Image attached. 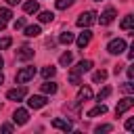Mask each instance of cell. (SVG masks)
I'll use <instances>...</instances> for the list:
<instances>
[{"label":"cell","instance_id":"cell-21","mask_svg":"<svg viewBox=\"0 0 134 134\" xmlns=\"http://www.w3.org/2000/svg\"><path fill=\"white\" fill-rule=\"evenodd\" d=\"M73 40H75V38H73L71 31H63V34L59 36V42H61V44H71Z\"/></svg>","mask_w":134,"mask_h":134},{"label":"cell","instance_id":"cell-19","mask_svg":"<svg viewBox=\"0 0 134 134\" xmlns=\"http://www.w3.org/2000/svg\"><path fill=\"white\" fill-rule=\"evenodd\" d=\"M71 61H73V54H71L69 50H67V52H63V54H61V59H59V63H61L63 67H69V65H71Z\"/></svg>","mask_w":134,"mask_h":134},{"label":"cell","instance_id":"cell-20","mask_svg":"<svg viewBox=\"0 0 134 134\" xmlns=\"http://www.w3.org/2000/svg\"><path fill=\"white\" fill-rule=\"evenodd\" d=\"M38 19H40V23H50V21L54 19V15H52L50 10H42V13L38 15Z\"/></svg>","mask_w":134,"mask_h":134},{"label":"cell","instance_id":"cell-28","mask_svg":"<svg viewBox=\"0 0 134 134\" xmlns=\"http://www.w3.org/2000/svg\"><path fill=\"white\" fill-rule=\"evenodd\" d=\"M69 82H71L73 86H80V73H75V71H69Z\"/></svg>","mask_w":134,"mask_h":134},{"label":"cell","instance_id":"cell-4","mask_svg":"<svg viewBox=\"0 0 134 134\" xmlns=\"http://www.w3.org/2000/svg\"><path fill=\"white\" fill-rule=\"evenodd\" d=\"M132 107H134V98H132V96H126V98H121V100L117 103V107H115V115L121 117V115H124L128 109H132Z\"/></svg>","mask_w":134,"mask_h":134},{"label":"cell","instance_id":"cell-1","mask_svg":"<svg viewBox=\"0 0 134 134\" xmlns=\"http://www.w3.org/2000/svg\"><path fill=\"white\" fill-rule=\"evenodd\" d=\"M77 27H90L92 23H96V13L94 10H86V13H82L80 17H77Z\"/></svg>","mask_w":134,"mask_h":134},{"label":"cell","instance_id":"cell-7","mask_svg":"<svg viewBox=\"0 0 134 134\" xmlns=\"http://www.w3.org/2000/svg\"><path fill=\"white\" fill-rule=\"evenodd\" d=\"M27 119H29L27 109H15V113H13V121H15L17 126H25Z\"/></svg>","mask_w":134,"mask_h":134},{"label":"cell","instance_id":"cell-23","mask_svg":"<svg viewBox=\"0 0 134 134\" xmlns=\"http://www.w3.org/2000/svg\"><path fill=\"white\" fill-rule=\"evenodd\" d=\"M54 73H57V67H52V65H48V67H44V69H42V75H44L46 80L54 77Z\"/></svg>","mask_w":134,"mask_h":134},{"label":"cell","instance_id":"cell-31","mask_svg":"<svg viewBox=\"0 0 134 134\" xmlns=\"http://www.w3.org/2000/svg\"><path fill=\"white\" fill-rule=\"evenodd\" d=\"M13 27H15V29H23V27H25V19H17V21L13 23Z\"/></svg>","mask_w":134,"mask_h":134},{"label":"cell","instance_id":"cell-27","mask_svg":"<svg viewBox=\"0 0 134 134\" xmlns=\"http://www.w3.org/2000/svg\"><path fill=\"white\" fill-rule=\"evenodd\" d=\"M0 19H4V21H10V19H13V13H10L8 8H4V6H2V8H0Z\"/></svg>","mask_w":134,"mask_h":134},{"label":"cell","instance_id":"cell-9","mask_svg":"<svg viewBox=\"0 0 134 134\" xmlns=\"http://www.w3.org/2000/svg\"><path fill=\"white\" fill-rule=\"evenodd\" d=\"M50 124H52V128H57V130H63V132H71V130H73L71 121H67V119H61V117H54Z\"/></svg>","mask_w":134,"mask_h":134},{"label":"cell","instance_id":"cell-14","mask_svg":"<svg viewBox=\"0 0 134 134\" xmlns=\"http://www.w3.org/2000/svg\"><path fill=\"white\" fill-rule=\"evenodd\" d=\"M105 113H107V107H105V105H96V107H92L86 115H88V117H98V115H105Z\"/></svg>","mask_w":134,"mask_h":134},{"label":"cell","instance_id":"cell-32","mask_svg":"<svg viewBox=\"0 0 134 134\" xmlns=\"http://www.w3.org/2000/svg\"><path fill=\"white\" fill-rule=\"evenodd\" d=\"M126 130H134V117H130V119L126 121Z\"/></svg>","mask_w":134,"mask_h":134},{"label":"cell","instance_id":"cell-16","mask_svg":"<svg viewBox=\"0 0 134 134\" xmlns=\"http://www.w3.org/2000/svg\"><path fill=\"white\" fill-rule=\"evenodd\" d=\"M88 98H92V90H90L88 86H82L80 92H77V100L82 103V100H88Z\"/></svg>","mask_w":134,"mask_h":134},{"label":"cell","instance_id":"cell-39","mask_svg":"<svg viewBox=\"0 0 134 134\" xmlns=\"http://www.w3.org/2000/svg\"><path fill=\"white\" fill-rule=\"evenodd\" d=\"M96 2H100V0H96Z\"/></svg>","mask_w":134,"mask_h":134},{"label":"cell","instance_id":"cell-18","mask_svg":"<svg viewBox=\"0 0 134 134\" xmlns=\"http://www.w3.org/2000/svg\"><path fill=\"white\" fill-rule=\"evenodd\" d=\"M119 25H121V29H132L134 27V15H126Z\"/></svg>","mask_w":134,"mask_h":134},{"label":"cell","instance_id":"cell-11","mask_svg":"<svg viewBox=\"0 0 134 134\" xmlns=\"http://www.w3.org/2000/svg\"><path fill=\"white\" fill-rule=\"evenodd\" d=\"M34 59V50L29 46H23L21 50H17V61H29Z\"/></svg>","mask_w":134,"mask_h":134},{"label":"cell","instance_id":"cell-33","mask_svg":"<svg viewBox=\"0 0 134 134\" xmlns=\"http://www.w3.org/2000/svg\"><path fill=\"white\" fill-rule=\"evenodd\" d=\"M0 130H2V132H6V134H8V132H13V126H10V124H4V126H2V128H0Z\"/></svg>","mask_w":134,"mask_h":134},{"label":"cell","instance_id":"cell-12","mask_svg":"<svg viewBox=\"0 0 134 134\" xmlns=\"http://www.w3.org/2000/svg\"><path fill=\"white\" fill-rule=\"evenodd\" d=\"M90 69H92V61H88V59H86V61H80L71 71H75V73H80V75H82V73H86V71H90Z\"/></svg>","mask_w":134,"mask_h":134},{"label":"cell","instance_id":"cell-10","mask_svg":"<svg viewBox=\"0 0 134 134\" xmlns=\"http://www.w3.org/2000/svg\"><path fill=\"white\" fill-rule=\"evenodd\" d=\"M27 105H29L31 109H42V107L46 105V96H42V94H34V96H29Z\"/></svg>","mask_w":134,"mask_h":134},{"label":"cell","instance_id":"cell-24","mask_svg":"<svg viewBox=\"0 0 134 134\" xmlns=\"http://www.w3.org/2000/svg\"><path fill=\"white\" fill-rule=\"evenodd\" d=\"M73 2H75V0H57V2H54V6H57L59 10H65V8H69Z\"/></svg>","mask_w":134,"mask_h":134},{"label":"cell","instance_id":"cell-36","mask_svg":"<svg viewBox=\"0 0 134 134\" xmlns=\"http://www.w3.org/2000/svg\"><path fill=\"white\" fill-rule=\"evenodd\" d=\"M6 2H8L10 6H15V4H19V0H6Z\"/></svg>","mask_w":134,"mask_h":134},{"label":"cell","instance_id":"cell-15","mask_svg":"<svg viewBox=\"0 0 134 134\" xmlns=\"http://www.w3.org/2000/svg\"><path fill=\"white\" fill-rule=\"evenodd\" d=\"M57 90H59V86H57L54 82H48V80H46V82L42 84V92H44V94H54Z\"/></svg>","mask_w":134,"mask_h":134},{"label":"cell","instance_id":"cell-3","mask_svg":"<svg viewBox=\"0 0 134 134\" xmlns=\"http://www.w3.org/2000/svg\"><path fill=\"white\" fill-rule=\"evenodd\" d=\"M107 50H109L111 54H121V52L126 50V40H124V38H115V40H111V42L107 44Z\"/></svg>","mask_w":134,"mask_h":134},{"label":"cell","instance_id":"cell-26","mask_svg":"<svg viewBox=\"0 0 134 134\" xmlns=\"http://www.w3.org/2000/svg\"><path fill=\"white\" fill-rule=\"evenodd\" d=\"M109 94H111V88H109V86H105L103 90H98V94H96V98H98V103H100V100H105V98H107Z\"/></svg>","mask_w":134,"mask_h":134},{"label":"cell","instance_id":"cell-35","mask_svg":"<svg viewBox=\"0 0 134 134\" xmlns=\"http://www.w3.org/2000/svg\"><path fill=\"white\" fill-rule=\"evenodd\" d=\"M6 23H8V21H4V19H0V31H2L4 27H6Z\"/></svg>","mask_w":134,"mask_h":134},{"label":"cell","instance_id":"cell-13","mask_svg":"<svg viewBox=\"0 0 134 134\" xmlns=\"http://www.w3.org/2000/svg\"><path fill=\"white\" fill-rule=\"evenodd\" d=\"M23 29H25V36H27V38H36V36L42 34V27H40V25H27V27H23Z\"/></svg>","mask_w":134,"mask_h":134},{"label":"cell","instance_id":"cell-37","mask_svg":"<svg viewBox=\"0 0 134 134\" xmlns=\"http://www.w3.org/2000/svg\"><path fill=\"white\" fill-rule=\"evenodd\" d=\"M2 65H4V59H2V54H0V69H2Z\"/></svg>","mask_w":134,"mask_h":134},{"label":"cell","instance_id":"cell-29","mask_svg":"<svg viewBox=\"0 0 134 134\" xmlns=\"http://www.w3.org/2000/svg\"><path fill=\"white\" fill-rule=\"evenodd\" d=\"M13 44V40L10 38H0V50H4V48H8Z\"/></svg>","mask_w":134,"mask_h":134},{"label":"cell","instance_id":"cell-8","mask_svg":"<svg viewBox=\"0 0 134 134\" xmlns=\"http://www.w3.org/2000/svg\"><path fill=\"white\" fill-rule=\"evenodd\" d=\"M90 40H92V31H90L88 27H84V31L77 36V40H75V42H77V46H80V48H86V46L90 44Z\"/></svg>","mask_w":134,"mask_h":134},{"label":"cell","instance_id":"cell-34","mask_svg":"<svg viewBox=\"0 0 134 134\" xmlns=\"http://www.w3.org/2000/svg\"><path fill=\"white\" fill-rule=\"evenodd\" d=\"M128 77H134V67H128Z\"/></svg>","mask_w":134,"mask_h":134},{"label":"cell","instance_id":"cell-17","mask_svg":"<svg viewBox=\"0 0 134 134\" xmlns=\"http://www.w3.org/2000/svg\"><path fill=\"white\" fill-rule=\"evenodd\" d=\"M23 10H25V13H38V10H40V6H38V2H36V0H27V2L23 4Z\"/></svg>","mask_w":134,"mask_h":134},{"label":"cell","instance_id":"cell-30","mask_svg":"<svg viewBox=\"0 0 134 134\" xmlns=\"http://www.w3.org/2000/svg\"><path fill=\"white\" fill-rule=\"evenodd\" d=\"M121 90H124L126 94H132V90H134V86H132V82H126V84L121 86Z\"/></svg>","mask_w":134,"mask_h":134},{"label":"cell","instance_id":"cell-38","mask_svg":"<svg viewBox=\"0 0 134 134\" xmlns=\"http://www.w3.org/2000/svg\"><path fill=\"white\" fill-rule=\"evenodd\" d=\"M2 82H4V77H2V73H0V86H2Z\"/></svg>","mask_w":134,"mask_h":134},{"label":"cell","instance_id":"cell-5","mask_svg":"<svg viewBox=\"0 0 134 134\" xmlns=\"http://www.w3.org/2000/svg\"><path fill=\"white\" fill-rule=\"evenodd\" d=\"M113 19H115V8L109 6V8H105V10L100 13V17H98L96 21H98L100 25H109V23H113Z\"/></svg>","mask_w":134,"mask_h":134},{"label":"cell","instance_id":"cell-2","mask_svg":"<svg viewBox=\"0 0 134 134\" xmlns=\"http://www.w3.org/2000/svg\"><path fill=\"white\" fill-rule=\"evenodd\" d=\"M34 75H36V67H23V69L17 71L15 82H17V84H25V82H29Z\"/></svg>","mask_w":134,"mask_h":134},{"label":"cell","instance_id":"cell-6","mask_svg":"<svg viewBox=\"0 0 134 134\" xmlns=\"http://www.w3.org/2000/svg\"><path fill=\"white\" fill-rule=\"evenodd\" d=\"M25 94H27V88H25V86H19V88L8 90V92H6V98H8V100H21V98H25Z\"/></svg>","mask_w":134,"mask_h":134},{"label":"cell","instance_id":"cell-25","mask_svg":"<svg viewBox=\"0 0 134 134\" xmlns=\"http://www.w3.org/2000/svg\"><path fill=\"white\" fill-rule=\"evenodd\" d=\"M111 130H113L111 124H103V126H96V128H94L96 134H107V132H111Z\"/></svg>","mask_w":134,"mask_h":134},{"label":"cell","instance_id":"cell-22","mask_svg":"<svg viewBox=\"0 0 134 134\" xmlns=\"http://www.w3.org/2000/svg\"><path fill=\"white\" fill-rule=\"evenodd\" d=\"M105 80H107V71L105 69H98V71L92 73V82H105Z\"/></svg>","mask_w":134,"mask_h":134}]
</instances>
